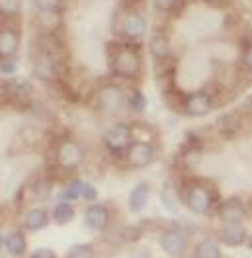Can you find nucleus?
I'll list each match as a JSON object with an SVG mask.
<instances>
[{
  "label": "nucleus",
  "mask_w": 252,
  "mask_h": 258,
  "mask_svg": "<svg viewBox=\"0 0 252 258\" xmlns=\"http://www.w3.org/2000/svg\"><path fill=\"white\" fill-rule=\"evenodd\" d=\"M33 75L43 82H55L61 75V57H59V45L47 37L37 43L35 53L32 55Z\"/></svg>",
  "instance_id": "f257e3e1"
},
{
  "label": "nucleus",
  "mask_w": 252,
  "mask_h": 258,
  "mask_svg": "<svg viewBox=\"0 0 252 258\" xmlns=\"http://www.w3.org/2000/svg\"><path fill=\"white\" fill-rule=\"evenodd\" d=\"M110 69L119 79L133 81L141 75V55L129 43H115L110 49Z\"/></svg>",
  "instance_id": "f03ea898"
},
{
  "label": "nucleus",
  "mask_w": 252,
  "mask_h": 258,
  "mask_svg": "<svg viewBox=\"0 0 252 258\" xmlns=\"http://www.w3.org/2000/svg\"><path fill=\"white\" fill-rule=\"evenodd\" d=\"M184 204L196 215H207L215 206V190L200 180H194L184 190Z\"/></svg>",
  "instance_id": "7ed1b4c3"
},
{
  "label": "nucleus",
  "mask_w": 252,
  "mask_h": 258,
  "mask_svg": "<svg viewBox=\"0 0 252 258\" xmlns=\"http://www.w3.org/2000/svg\"><path fill=\"white\" fill-rule=\"evenodd\" d=\"M94 108L104 113H117L119 110H123L125 106H129V96L127 92L117 86V84H104L98 86L92 96Z\"/></svg>",
  "instance_id": "20e7f679"
},
{
  "label": "nucleus",
  "mask_w": 252,
  "mask_h": 258,
  "mask_svg": "<svg viewBox=\"0 0 252 258\" xmlns=\"http://www.w3.org/2000/svg\"><path fill=\"white\" fill-rule=\"evenodd\" d=\"M55 161L63 170L73 172L84 162V147L80 145L77 139L67 137L55 149Z\"/></svg>",
  "instance_id": "39448f33"
},
{
  "label": "nucleus",
  "mask_w": 252,
  "mask_h": 258,
  "mask_svg": "<svg viewBox=\"0 0 252 258\" xmlns=\"http://www.w3.org/2000/svg\"><path fill=\"white\" fill-rule=\"evenodd\" d=\"M158 242H160V248L168 256L178 258L182 254H186V250L190 246V235L180 227H172V229L162 231V235L158 237Z\"/></svg>",
  "instance_id": "423d86ee"
},
{
  "label": "nucleus",
  "mask_w": 252,
  "mask_h": 258,
  "mask_svg": "<svg viewBox=\"0 0 252 258\" xmlns=\"http://www.w3.org/2000/svg\"><path fill=\"white\" fill-rule=\"evenodd\" d=\"M133 143V131L125 123H115L104 133V145L110 153H125L129 145Z\"/></svg>",
  "instance_id": "0eeeda50"
},
{
  "label": "nucleus",
  "mask_w": 252,
  "mask_h": 258,
  "mask_svg": "<svg viewBox=\"0 0 252 258\" xmlns=\"http://www.w3.org/2000/svg\"><path fill=\"white\" fill-rule=\"evenodd\" d=\"M119 33L127 41H139L147 33V18L137 10H127L119 20Z\"/></svg>",
  "instance_id": "6e6552de"
},
{
  "label": "nucleus",
  "mask_w": 252,
  "mask_h": 258,
  "mask_svg": "<svg viewBox=\"0 0 252 258\" xmlns=\"http://www.w3.org/2000/svg\"><path fill=\"white\" fill-rule=\"evenodd\" d=\"M155 159V147L145 141H135L131 143L125 151V161L131 168H145Z\"/></svg>",
  "instance_id": "1a4fd4ad"
},
{
  "label": "nucleus",
  "mask_w": 252,
  "mask_h": 258,
  "mask_svg": "<svg viewBox=\"0 0 252 258\" xmlns=\"http://www.w3.org/2000/svg\"><path fill=\"white\" fill-rule=\"evenodd\" d=\"M213 106H215V102H213L211 94L204 92V90L194 92L184 100V112L192 117H204L207 113H211Z\"/></svg>",
  "instance_id": "9d476101"
},
{
  "label": "nucleus",
  "mask_w": 252,
  "mask_h": 258,
  "mask_svg": "<svg viewBox=\"0 0 252 258\" xmlns=\"http://www.w3.org/2000/svg\"><path fill=\"white\" fill-rule=\"evenodd\" d=\"M84 223H86L88 229L102 233V231H106L108 225H110V211H108L106 206H102V204H92V206H88L86 211H84Z\"/></svg>",
  "instance_id": "9b49d317"
},
{
  "label": "nucleus",
  "mask_w": 252,
  "mask_h": 258,
  "mask_svg": "<svg viewBox=\"0 0 252 258\" xmlns=\"http://www.w3.org/2000/svg\"><path fill=\"white\" fill-rule=\"evenodd\" d=\"M219 217L223 223H242V219L246 217L242 200H238V198L225 200L219 206Z\"/></svg>",
  "instance_id": "f8f14e48"
},
{
  "label": "nucleus",
  "mask_w": 252,
  "mask_h": 258,
  "mask_svg": "<svg viewBox=\"0 0 252 258\" xmlns=\"http://www.w3.org/2000/svg\"><path fill=\"white\" fill-rule=\"evenodd\" d=\"M20 49V33L14 28H0V59H14Z\"/></svg>",
  "instance_id": "ddd939ff"
},
{
  "label": "nucleus",
  "mask_w": 252,
  "mask_h": 258,
  "mask_svg": "<svg viewBox=\"0 0 252 258\" xmlns=\"http://www.w3.org/2000/svg\"><path fill=\"white\" fill-rule=\"evenodd\" d=\"M22 225L26 227L28 231H43L49 225V213L43 208H30V210L24 213V219H22Z\"/></svg>",
  "instance_id": "4468645a"
},
{
  "label": "nucleus",
  "mask_w": 252,
  "mask_h": 258,
  "mask_svg": "<svg viewBox=\"0 0 252 258\" xmlns=\"http://www.w3.org/2000/svg\"><path fill=\"white\" fill-rule=\"evenodd\" d=\"M219 241L227 246H238L246 241V231L242 223H225L219 231Z\"/></svg>",
  "instance_id": "2eb2a0df"
},
{
  "label": "nucleus",
  "mask_w": 252,
  "mask_h": 258,
  "mask_svg": "<svg viewBox=\"0 0 252 258\" xmlns=\"http://www.w3.org/2000/svg\"><path fill=\"white\" fill-rule=\"evenodd\" d=\"M149 49H151V55L155 57V61L168 59V57H170V43H168V35L162 32V30H155L153 37H151V43H149Z\"/></svg>",
  "instance_id": "dca6fc26"
},
{
  "label": "nucleus",
  "mask_w": 252,
  "mask_h": 258,
  "mask_svg": "<svg viewBox=\"0 0 252 258\" xmlns=\"http://www.w3.org/2000/svg\"><path fill=\"white\" fill-rule=\"evenodd\" d=\"M149 194H151V186L147 182H141L137 184L131 192H129V198H127V206L133 213H139V211L147 206L149 202Z\"/></svg>",
  "instance_id": "f3484780"
},
{
  "label": "nucleus",
  "mask_w": 252,
  "mask_h": 258,
  "mask_svg": "<svg viewBox=\"0 0 252 258\" xmlns=\"http://www.w3.org/2000/svg\"><path fill=\"white\" fill-rule=\"evenodd\" d=\"M4 248L12 254V256H24L28 250V239L24 235V231H12L4 237Z\"/></svg>",
  "instance_id": "a211bd4d"
},
{
  "label": "nucleus",
  "mask_w": 252,
  "mask_h": 258,
  "mask_svg": "<svg viewBox=\"0 0 252 258\" xmlns=\"http://www.w3.org/2000/svg\"><path fill=\"white\" fill-rule=\"evenodd\" d=\"M75 217V206L71 202H59L53 211H51V219L57 223V225H67L71 223Z\"/></svg>",
  "instance_id": "6ab92c4d"
},
{
  "label": "nucleus",
  "mask_w": 252,
  "mask_h": 258,
  "mask_svg": "<svg viewBox=\"0 0 252 258\" xmlns=\"http://www.w3.org/2000/svg\"><path fill=\"white\" fill-rule=\"evenodd\" d=\"M196 258H221V246L213 239H205L196 246Z\"/></svg>",
  "instance_id": "aec40b11"
},
{
  "label": "nucleus",
  "mask_w": 252,
  "mask_h": 258,
  "mask_svg": "<svg viewBox=\"0 0 252 258\" xmlns=\"http://www.w3.org/2000/svg\"><path fill=\"white\" fill-rule=\"evenodd\" d=\"M33 2L41 14H49V16L59 14L67 4V0H33Z\"/></svg>",
  "instance_id": "412c9836"
},
{
  "label": "nucleus",
  "mask_w": 252,
  "mask_h": 258,
  "mask_svg": "<svg viewBox=\"0 0 252 258\" xmlns=\"http://www.w3.org/2000/svg\"><path fill=\"white\" fill-rule=\"evenodd\" d=\"M22 8V0H0V16L14 18Z\"/></svg>",
  "instance_id": "4be33fe9"
},
{
  "label": "nucleus",
  "mask_w": 252,
  "mask_h": 258,
  "mask_svg": "<svg viewBox=\"0 0 252 258\" xmlns=\"http://www.w3.org/2000/svg\"><path fill=\"white\" fill-rule=\"evenodd\" d=\"M67 258H96V252L90 244H77L69 250Z\"/></svg>",
  "instance_id": "5701e85b"
},
{
  "label": "nucleus",
  "mask_w": 252,
  "mask_h": 258,
  "mask_svg": "<svg viewBox=\"0 0 252 258\" xmlns=\"http://www.w3.org/2000/svg\"><path fill=\"white\" fill-rule=\"evenodd\" d=\"M153 2L158 12H174L182 4V0H153Z\"/></svg>",
  "instance_id": "b1692460"
},
{
  "label": "nucleus",
  "mask_w": 252,
  "mask_h": 258,
  "mask_svg": "<svg viewBox=\"0 0 252 258\" xmlns=\"http://www.w3.org/2000/svg\"><path fill=\"white\" fill-rule=\"evenodd\" d=\"M80 198H82V200H86V202H96L98 192H96V188L92 186V184H88V182H82V180H80Z\"/></svg>",
  "instance_id": "393cba45"
},
{
  "label": "nucleus",
  "mask_w": 252,
  "mask_h": 258,
  "mask_svg": "<svg viewBox=\"0 0 252 258\" xmlns=\"http://www.w3.org/2000/svg\"><path fill=\"white\" fill-rule=\"evenodd\" d=\"M162 202H164V206L170 211H174V213L178 211V208H176V198H174V190L170 186H164V188H162Z\"/></svg>",
  "instance_id": "a878e982"
},
{
  "label": "nucleus",
  "mask_w": 252,
  "mask_h": 258,
  "mask_svg": "<svg viewBox=\"0 0 252 258\" xmlns=\"http://www.w3.org/2000/svg\"><path fill=\"white\" fill-rule=\"evenodd\" d=\"M33 198H37V200H45L49 194H51V182L49 180H41V182H37L35 184V188H33Z\"/></svg>",
  "instance_id": "bb28decb"
},
{
  "label": "nucleus",
  "mask_w": 252,
  "mask_h": 258,
  "mask_svg": "<svg viewBox=\"0 0 252 258\" xmlns=\"http://www.w3.org/2000/svg\"><path fill=\"white\" fill-rule=\"evenodd\" d=\"M61 198H63V202L79 200V198H80V180H79V182H75V184H71L69 188H65L63 194H61Z\"/></svg>",
  "instance_id": "cd10ccee"
},
{
  "label": "nucleus",
  "mask_w": 252,
  "mask_h": 258,
  "mask_svg": "<svg viewBox=\"0 0 252 258\" xmlns=\"http://www.w3.org/2000/svg\"><path fill=\"white\" fill-rule=\"evenodd\" d=\"M129 106H131L135 112H143L145 106H147V98L143 96L141 92H135L133 96L129 98Z\"/></svg>",
  "instance_id": "c85d7f7f"
},
{
  "label": "nucleus",
  "mask_w": 252,
  "mask_h": 258,
  "mask_svg": "<svg viewBox=\"0 0 252 258\" xmlns=\"http://www.w3.org/2000/svg\"><path fill=\"white\" fill-rule=\"evenodd\" d=\"M30 258H59L57 256V252L53 250V248H45V246H41V248H35Z\"/></svg>",
  "instance_id": "c756f323"
},
{
  "label": "nucleus",
  "mask_w": 252,
  "mask_h": 258,
  "mask_svg": "<svg viewBox=\"0 0 252 258\" xmlns=\"http://www.w3.org/2000/svg\"><path fill=\"white\" fill-rule=\"evenodd\" d=\"M14 69H16L14 59H2V63H0V73L10 75V73H14Z\"/></svg>",
  "instance_id": "7c9ffc66"
},
{
  "label": "nucleus",
  "mask_w": 252,
  "mask_h": 258,
  "mask_svg": "<svg viewBox=\"0 0 252 258\" xmlns=\"http://www.w3.org/2000/svg\"><path fill=\"white\" fill-rule=\"evenodd\" d=\"M121 2H123V4H125V6H133V4H137V2H139V0H121Z\"/></svg>",
  "instance_id": "2f4dec72"
},
{
  "label": "nucleus",
  "mask_w": 252,
  "mask_h": 258,
  "mask_svg": "<svg viewBox=\"0 0 252 258\" xmlns=\"http://www.w3.org/2000/svg\"><path fill=\"white\" fill-rule=\"evenodd\" d=\"M205 2H207V4H221L223 0H205Z\"/></svg>",
  "instance_id": "473e14b6"
},
{
  "label": "nucleus",
  "mask_w": 252,
  "mask_h": 258,
  "mask_svg": "<svg viewBox=\"0 0 252 258\" xmlns=\"http://www.w3.org/2000/svg\"><path fill=\"white\" fill-rule=\"evenodd\" d=\"M2 246H4V237L0 235V248H2Z\"/></svg>",
  "instance_id": "72a5a7b5"
}]
</instances>
